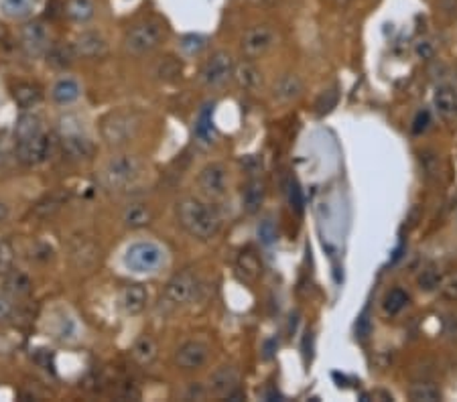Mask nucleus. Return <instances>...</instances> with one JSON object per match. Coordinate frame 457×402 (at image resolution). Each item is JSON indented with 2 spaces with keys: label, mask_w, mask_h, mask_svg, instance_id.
<instances>
[{
  "label": "nucleus",
  "mask_w": 457,
  "mask_h": 402,
  "mask_svg": "<svg viewBox=\"0 0 457 402\" xmlns=\"http://www.w3.org/2000/svg\"><path fill=\"white\" fill-rule=\"evenodd\" d=\"M175 215L179 226L200 242L214 240L222 230V217L214 207L191 195L177 201Z\"/></svg>",
  "instance_id": "obj_1"
},
{
  "label": "nucleus",
  "mask_w": 457,
  "mask_h": 402,
  "mask_svg": "<svg viewBox=\"0 0 457 402\" xmlns=\"http://www.w3.org/2000/svg\"><path fill=\"white\" fill-rule=\"evenodd\" d=\"M145 173V165L143 161L130 155V153H120V155H114L106 161V165L102 167V185L110 191H128L130 187H135L136 183L143 179Z\"/></svg>",
  "instance_id": "obj_2"
},
{
  "label": "nucleus",
  "mask_w": 457,
  "mask_h": 402,
  "mask_svg": "<svg viewBox=\"0 0 457 402\" xmlns=\"http://www.w3.org/2000/svg\"><path fill=\"white\" fill-rule=\"evenodd\" d=\"M143 126V118L135 110H116L100 122V134L108 147L124 148L135 140Z\"/></svg>",
  "instance_id": "obj_3"
},
{
  "label": "nucleus",
  "mask_w": 457,
  "mask_h": 402,
  "mask_svg": "<svg viewBox=\"0 0 457 402\" xmlns=\"http://www.w3.org/2000/svg\"><path fill=\"white\" fill-rule=\"evenodd\" d=\"M169 254L159 242L138 240L124 252V267L136 274H155L167 267Z\"/></svg>",
  "instance_id": "obj_4"
},
{
  "label": "nucleus",
  "mask_w": 457,
  "mask_h": 402,
  "mask_svg": "<svg viewBox=\"0 0 457 402\" xmlns=\"http://www.w3.org/2000/svg\"><path fill=\"white\" fill-rule=\"evenodd\" d=\"M59 140L61 148L71 161H88L94 157V143L83 133L80 120L76 116H63L59 120Z\"/></svg>",
  "instance_id": "obj_5"
},
{
  "label": "nucleus",
  "mask_w": 457,
  "mask_h": 402,
  "mask_svg": "<svg viewBox=\"0 0 457 402\" xmlns=\"http://www.w3.org/2000/svg\"><path fill=\"white\" fill-rule=\"evenodd\" d=\"M165 41V27L159 21H140L126 31L124 35V49L126 53L148 55L161 47Z\"/></svg>",
  "instance_id": "obj_6"
},
{
  "label": "nucleus",
  "mask_w": 457,
  "mask_h": 402,
  "mask_svg": "<svg viewBox=\"0 0 457 402\" xmlns=\"http://www.w3.org/2000/svg\"><path fill=\"white\" fill-rule=\"evenodd\" d=\"M234 66H236V61H234L232 53L220 49V51H215V53H212L205 59L202 71H200V81L207 90H220L232 80Z\"/></svg>",
  "instance_id": "obj_7"
},
{
  "label": "nucleus",
  "mask_w": 457,
  "mask_h": 402,
  "mask_svg": "<svg viewBox=\"0 0 457 402\" xmlns=\"http://www.w3.org/2000/svg\"><path fill=\"white\" fill-rule=\"evenodd\" d=\"M197 189L207 200H222L228 195L230 171L224 163L212 161L203 167L197 175Z\"/></svg>",
  "instance_id": "obj_8"
},
{
  "label": "nucleus",
  "mask_w": 457,
  "mask_h": 402,
  "mask_svg": "<svg viewBox=\"0 0 457 402\" xmlns=\"http://www.w3.org/2000/svg\"><path fill=\"white\" fill-rule=\"evenodd\" d=\"M53 153V138L49 134L39 133L23 140H16V159L25 167H39Z\"/></svg>",
  "instance_id": "obj_9"
},
{
  "label": "nucleus",
  "mask_w": 457,
  "mask_h": 402,
  "mask_svg": "<svg viewBox=\"0 0 457 402\" xmlns=\"http://www.w3.org/2000/svg\"><path fill=\"white\" fill-rule=\"evenodd\" d=\"M279 43V35L270 25H255L242 35L240 49L248 59L265 57Z\"/></svg>",
  "instance_id": "obj_10"
},
{
  "label": "nucleus",
  "mask_w": 457,
  "mask_h": 402,
  "mask_svg": "<svg viewBox=\"0 0 457 402\" xmlns=\"http://www.w3.org/2000/svg\"><path fill=\"white\" fill-rule=\"evenodd\" d=\"M210 354H212V349L203 339H189L177 348L173 364L183 372H195V370H202L207 364Z\"/></svg>",
  "instance_id": "obj_11"
},
{
  "label": "nucleus",
  "mask_w": 457,
  "mask_h": 402,
  "mask_svg": "<svg viewBox=\"0 0 457 402\" xmlns=\"http://www.w3.org/2000/svg\"><path fill=\"white\" fill-rule=\"evenodd\" d=\"M197 289H200V282L197 277L185 270V272H179L175 274L171 281L167 282L165 287V301L173 307H181V305H188L193 301V297L197 295Z\"/></svg>",
  "instance_id": "obj_12"
},
{
  "label": "nucleus",
  "mask_w": 457,
  "mask_h": 402,
  "mask_svg": "<svg viewBox=\"0 0 457 402\" xmlns=\"http://www.w3.org/2000/svg\"><path fill=\"white\" fill-rule=\"evenodd\" d=\"M205 390H207V394L228 398L230 394L240 390V370L232 364H222L210 374Z\"/></svg>",
  "instance_id": "obj_13"
},
{
  "label": "nucleus",
  "mask_w": 457,
  "mask_h": 402,
  "mask_svg": "<svg viewBox=\"0 0 457 402\" xmlns=\"http://www.w3.org/2000/svg\"><path fill=\"white\" fill-rule=\"evenodd\" d=\"M71 49L81 59H102L108 53V41L98 31H83L73 39Z\"/></svg>",
  "instance_id": "obj_14"
},
{
  "label": "nucleus",
  "mask_w": 457,
  "mask_h": 402,
  "mask_svg": "<svg viewBox=\"0 0 457 402\" xmlns=\"http://www.w3.org/2000/svg\"><path fill=\"white\" fill-rule=\"evenodd\" d=\"M21 45L27 49L31 55L45 53L51 43H49V31L43 23H27L21 29Z\"/></svg>",
  "instance_id": "obj_15"
},
{
  "label": "nucleus",
  "mask_w": 457,
  "mask_h": 402,
  "mask_svg": "<svg viewBox=\"0 0 457 402\" xmlns=\"http://www.w3.org/2000/svg\"><path fill=\"white\" fill-rule=\"evenodd\" d=\"M148 303V291L145 284H126L122 287L118 295V305L126 315H138L143 313Z\"/></svg>",
  "instance_id": "obj_16"
},
{
  "label": "nucleus",
  "mask_w": 457,
  "mask_h": 402,
  "mask_svg": "<svg viewBox=\"0 0 457 402\" xmlns=\"http://www.w3.org/2000/svg\"><path fill=\"white\" fill-rule=\"evenodd\" d=\"M303 92H305V86H303V80L297 73H284L272 86V98L277 102H281V104L295 102L303 96Z\"/></svg>",
  "instance_id": "obj_17"
},
{
  "label": "nucleus",
  "mask_w": 457,
  "mask_h": 402,
  "mask_svg": "<svg viewBox=\"0 0 457 402\" xmlns=\"http://www.w3.org/2000/svg\"><path fill=\"white\" fill-rule=\"evenodd\" d=\"M153 207L145 201H133L122 212V224L128 230H143L153 222Z\"/></svg>",
  "instance_id": "obj_18"
},
{
  "label": "nucleus",
  "mask_w": 457,
  "mask_h": 402,
  "mask_svg": "<svg viewBox=\"0 0 457 402\" xmlns=\"http://www.w3.org/2000/svg\"><path fill=\"white\" fill-rule=\"evenodd\" d=\"M11 96H13L14 104L23 110H31V108L39 106L43 100V90L39 83L35 81H16L11 86Z\"/></svg>",
  "instance_id": "obj_19"
},
{
  "label": "nucleus",
  "mask_w": 457,
  "mask_h": 402,
  "mask_svg": "<svg viewBox=\"0 0 457 402\" xmlns=\"http://www.w3.org/2000/svg\"><path fill=\"white\" fill-rule=\"evenodd\" d=\"M193 134H195V143L200 147L207 148L215 143V126H214V106H203L202 112L195 118V126H193Z\"/></svg>",
  "instance_id": "obj_20"
},
{
  "label": "nucleus",
  "mask_w": 457,
  "mask_h": 402,
  "mask_svg": "<svg viewBox=\"0 0 457 402\" xmlns=\"http://www.w3.org/2000/svg\"><path fill=\"white\" fill-rule=\"evenodd\" d=\"M232 80L236 81L246 92H258L262 88V73L252 61H242L234 66V76Z\"/></svg>",
  "instance_id": "obj_21"
},
{
  "label": "nucleus",
  "mask_w": 457,
  "mask_h": 402,
  "mask_svg": "<svg viewBox=\"0 0 457 402\" xmlns=\"http://www.w3.org/2000/svg\"><path fill=\"white\" fill-rule=\"evenodd\" d=\"M81 96L80 81L73 78H59L51 88V100L59 106H69L73 102H78Z\"/></svg>",
  "instance_id": "obj_22"
},
{
  "label": "nucleus",
  "mask_w": 457,
  "mask_h": 402,
  "mask_svg": "<svg viewBox=\"0 0 457 402\" xmlns=\"http://www.w3.org/2000/svg\"><path fill=\"white\" fill-rule=\"evenodd\" d=\"M433 106L443 118L457 116V88L453 86H439L433 96Z\"/></svg>",
  "instance_id": "obj_23"
},
{
  "label": "nucleus",
  "mask_w": 457,
  "mask_h": 402,
  "mask_svg": "<svg viewBox=\"0 0 457 402\" xmlns=\"http://www.w3.org/2000/svg\"><path fill=\"white\" fill-rule=\"evenodd\" d=\"M39 9V0H0V11L13 21H27Z\"/></svg>",
  "instance_id": "obj_24"
},
{
  "label": "nucleus",
  "mask_w": 457,
  "mask_h": 402,
  "mask_svg": "<svg viewBox=\"0 0 457 402\" xmlns=\"http://www.w3.org/2000/svg\"><path fill=\"white\" fill-rule=\"evenodd\" d=\"M130 356L138 366H150V364L157 360L159 356V346L155 341V337L150 335H140L133 344V349H130Z\"/></svg>",
  "instance_id": "obj_25"
},
{
  "label": "nucleus",
  "mask_w": 457,
  "mask_h": 402,
  "mask_svg": "<svg viewBox=\"0 0 457 402\" xmlns=\"http://www.w3.org/2000/svg\"><path fill=\"white\" fill-rule=\"evenodd\" d=\"M265 195H267V187L265 181L260 179H252L248 181V185L242 193V207L246 214H256L260 210V205L265 203Z\"/></svg>",
  "instance_id": "obj_26"
},
{
  "label": "nucleus",
  "mask_w": 457,
  "mask_h": 402,
  "mask_svg": "<svg viewBox=\"0 0 457 402\" xmlns=\"http://www.w3.org/2000/svg\"><path fill=\"white\" fill-rule=\"evenodd\" d=\"M98 248L90 240H76L71 246V260L78 268H92L98 262Z\"/></svg>",
  "instance_id": "obj_27"
},
{
  "label": "nucleus",
  "mask_w": 457,
  "mask_h": 402,
  "mask_svg": "<svg viewBox=\"0 0 457 402\" xmlns=\"http://www.w3.org/2000/svg\"><path fill=\"white\" fill-rule=\"evenodd\" d=\"M4 289H6V293L14 297H27L33 291V281L27 272H23L19 268H11L4 274Z\"/></svg>",
  "instance_id": "obj_28"
},
{
  "label": "nucleus",
  "mask_w": 457,
  "mask_h": 402,
  "mask_svg": "<svg viewBox=\"0 0 457 402\" xmlns=\"http://www.w3.org/2000/svg\"><path fill=\"white\" fill-rule=\"evenodd\" d=\"M406 396L413 402H439L443 398L439 386H435L433 382H415L406 390Z\"/></svg>",
  "instance_id": "obj_29"
},
{
  "label": "nucleus",
  "mask_w": 457,
  "mask_h": 402,
  "mask_svg": "<svg viewBox=\"0 0 457 402\" xmlns=\"http://www.w3.org/2000/svg\"><path fill=\"white\" fill-rule=\"evenodd\" d=\"M409 301H411V297L409 293L401 289V287H394V289H390L386 291V295L382 299V309H384V313L386 315H399V313H403L406 305H409Z\"/></svg>",
  "instance_id": "obj_30"
},
{
  "label": "nucleus",
  "mask_w": 457,
  "mask_h": 402,
  "mask_svg": "<svg viewBox=\"0 0 457 402\" xmlns=\"http://www.w3.org/2000/svg\"><path fill=\"white\" fill-rule=\"evenodd\" d=\"M63 11L76 23H88L96 14L94 0H68Z\"/></svg>",
  "instance_id": "obj_31"
},
{
  "label": "nucleus",
  "mask_w": 457,
  "mask_h": 402,
  "mask_svg": "<svg viewBox=\"0 0 457 402\" xmlns=\"http://www.w3.org/2000/svg\"><path fill=\"white\" fill-rule=\"evenodd\" d=\"M43 133V124H41V118L37 114L33 112H27L23 114L16 124H14V138L16 140H23V138H29V136H35V134Z\"/></svg>",
  "instance_id": "obj_32"
},
{
  "label": "nucleus",
  "mask_w": 457,
  "mask_h": 402,
  "mask_svg": "<svg viewBox=\"0 0 457 402\" xmlns=\"http://www.w3.org/2000/svg\"><path fill=\"white\" fill-rule=\"evenodd\" d=\"M441 277H443L441 268L435 267V264H427V267L419 272L417 287L423 293H433V291H437V287L441 282Z\"/></svg>",
  "instance_id": "obj_33"
},
{
  "label": "nucleus",
  "mask_w": 457,
  "mask_h": 402,
  "mask_svg": "<svg viewBox=\"0 0 457 402\" xmlns=\"http://www.w3.org/2000/svg\"><path fill=\"white\" fill-rule=\"evenodd\" d=\"M73 49L71 47H63V45H53L47 49V63L55 69H66L73 63Z\"/></svg>",
  "instance_id": "obj_34"
},
{
  "label": "nucleus",
  "mask_w": 457,
  "mask_h": 402,
  "mask_svg": "<svg viewBox=\"0 0 457 402\" xmlns=\"http://www.w3.org/2000/svg\"><path fill=\"white\" fill-rule=\"evenodd\" d=\"M238 272L244 277V281L252 282L258 279V274H260V260H258V256L255 252H242L240 258H238Z\"/></svg>",
  "instance_id": "obj_35"
},
{
  "label": "nucleus",
  "mask_w": 457,
  "mask_h": 402,
  "mask_svg": "<svg viewBox=\"0 0 457 402\" xmlns=\"http://www.w3.org/2000/svg\"><path fill=\"white\" fill-rule=\"evenodd\" d=\"M179 47H181V51L188 55V57H195V55H200L207 47V39L202 37V35H185V37H181L179 41Z\"/></svg>",
  "instance_id": "obj_36"
},
{
  "label": "nucleus",
  "mask_w": 457,
  "mask_h": 402,
  "mask_svg": "<svg viewBox=\"0 0 457 402\" xmlns=\"http://www.w3.org/2000/svg\"><path fill=\"white\" fill-rule=\"evenodd\" d=\"M437 293L445 301L457 303V272H447L441 277V282L437 287Z\"/></svg>",
  "instance_id": "obj_37"
},
{
  "label": "nucleus",
  "mask_w": 457,
  "mask_h": 402,
  "mask_svg": "<svg viewBox=\"0 0 457 402\" xmlns=\"http://www.w3.org/2000/svg\"><path fill=\"white\" fill-rule=\"evenodd\" d=\"M256 236H258V240L262 246H272L274 242H277V226H274V222L270 220V217H265L258 226H256Z\"/></svg>",
  "instance_id": "obj_38"
},
{
  "label": "nucleus",
  "mask_w": 457,
  "mask_h": 402,
  "mask_svg": "<svg viewBox=\"0 0 457 402\" xmlns=\"http://www.w3.org/2000/svg\"><path fill=\"white\" fill-rule=\"evenodd\" d=\"M415 55H417L421 61H429L437 55V45L435 41L429 39V37H421L415 43Z\"/></svg>",
  "instance_id": "obj_39"
},
{
  "label": "nucleus",
  "mask_w": 457,
  "mask_h": 402,
  "mask_svg": "<svg viewBox=\"0 0 457 402\" xmlns=\"http://www.w3.org/2000/svg\"><path fill=\"white\" fill-rule=\"evenodd\" d=\"M284 191H287V201H289L291 210L301 212L303 210V193H301V187H299V183H297L295 179L287 181V189Z\"/></svg>",
  "instance_id": "obj_40"
},
{
  "label": "nucleus",
  "mask_w": 457,
  "mask_h": 402,
  "mask_svg": "<svg viewBox=\"0 0 457 402\" xmlns=\"http://www.w3.org/2000/svg\"><path fill=\"white\" fill-rule=\"evenodd\" d=\"M431 124H433V118H431L429 110H419L415 118H413L411 130H413V134H423L429 130Z\"/></svg>",
  "instance_id": "obj_41"
},
{
  "label": "nucleus",
  "mask_w": 457,
  "mask_h": 402,
  "mask_svg": "<svg viewBox=\"0 0 457 402\" xmlns=\"http://www.w3.org/2000/svg\"><path fill=\"white\" fill-rule=\"evenodd\" d=\"M336 104H337V92L336 90H329V92H323V94L319 96V100H317L315 108H317V112H319V114H327L332 108H336Z\"/></svg>",
  "instance_id": "obj_42"
},
{
  "label": "nucleus",
  "mask_w": 457,
  "mask_h": 402,
  "mask_svg": "<svg viewBox=\"0 0 457 402\" xmlns=\"http://www.w3.org/2000/svg\"><path fill=\"white\" fill-rule=\"evenodd\" d=\"M13 268V248L9 242H0V272L6 274Z\"/></svg>",
  "instance_id": "obj_43"
},
{
  "label": "nucleus",
  "mask_w": 457,
  "mask_h": 402,
  "mask_svg": "<svg viewBox=\"0 0 457 402\" xmlns=\"http://www.w3.org/2000/svg\"><path fill=\"white\" fill-rule=\"evenodd\" d=\"M13 315V303L6 295H0V323L6 321Z\"/></svg>",
  "instance_id": "obj_44"
},
{
  "label": "nucleus",
  "mask_w": 457,
  "mask_h": 402,
  "mask_svg": "<svg viewBox=\"0 0 457 402\" xmlns=\"http://www.w3.org/2000/svg\"><path fill=\"white\" fill-rule=\"evenodd\" d=\"M11 217V205L4 200H0V224H4Z\"/></svg>",
  "instance_id": "obj_45"
},
{
  "label": "nucleus",
  "mask_w": 457,
  "mask_h": 402,
  "mask_svg": "<svg viewBox=\"0 0 457 402\" xmlns=\"http://www.w3.org/2000/svg\"><path fill=\"white\" fill-rule=\"evenodd\" d=\"M6 37V29H4V25L0 23V39H4Z\"/></svg>",
  "instance_id": "obj_46"
},
{
  "label": "nucleus",
  "mask_w": 457,
  "mask_h": 402,
  "mask_svg": "<svg viewBox=\"0 0 457 402\" xmlns=\"http://www.w3.org/2000/svg\"><path fill=\"white\" fill-rule=\"evenodd\" d=\"M334 2H336L337 6H346V4H348L350 0H334Z\"/></svg>",
  "instance_id": "obj_47"
},
{
  "label": "nucleus",
  "mask_w": 457,
  "mask_h": 402,
  "mask_svg": "<svg viewBox=\"0 0 457 402\" xmlns=\"http://www.w3.org/2000/svg\"><path fill=\"white\" fill-rule=\"evenodd\" d=\"M453 224H456V228H457V210H456V214H453Z\"/></svg>",
  "instance_id": "obj_48"
}]
</instances>
